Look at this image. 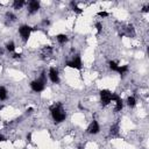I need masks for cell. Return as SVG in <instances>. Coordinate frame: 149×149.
Listing matches in <instances>:
<instances>
[{
    "mask_svg": "<svg viewBox=\"0 0 149 149\" xmlns=\"http://www.w3.org/2000/svg\"><path fill=\"white\" fill-rule=\"evenodd\" d=\"M50 112H51V116L56 122H62L65 120L66 118V113L63 108V106L61 104H54L50 107Z\"/></svg>",
    "mask_w": 149,
    "mask_h": 149,
    "instance_id": "6da1fadb",
    "label": "cell"
},
{
    "mask_svg": "<svg viewBox=\"0 0 149 149\" xmlns=\"http://www.w3.org/2000/svg\"><path fill=\"white\" fill-rule=\"evenodd\" d=\"M45 84H47V76L45 73H42L37 79L30 83V87L34 92H42L45 88Z\"/></svg>",
    "mask_w": 149,
    "mask_h": 149,
    "instance_id": "7a4b0ae2",
    "label": "cell"
},
{
    "mask_svg": "<svg viewBox=\"0 0 149 149\" xmlns=\"http://www.w3.org/2000/svg\"><path fill=\"white\" fill-rule=\"evenodd\" d=\"M100 100H101V104L102 106H107L112 102V92L109 90H101L100 91Z\"/></svg>",
    "mask_w": 149,
    "mask_h": 149,
    "instance_id": "3957f363",
    "label": "cell"
},
{
    "mask_svg": "<svg viewBox=\"0 0 149 149\" xmlns=\"http://www.w3.org/2000/svg\"><path fill=\"white\" fill-rule=\"evenodd\" d=\"M33 31V28L28 24H22L20 28H19V34L20 36L22 37L23 41H28V38L30 37V34Z\"/></svg>",
    "mask_w": 149,
    "mask_h": 149,
    "instance_id": "277c9868",
    "label": "cell"
},
{
    "mask_svg": "<svg viewBox=\"0 0 149 149\" xmlns=\"http://www.w3.org/2000/svg\"><path fill=\"white\" fill-rule=\"evenodd\" d=\"M66 65H68L69 68L80 70V69H81V66H83L81 58H80L79 56H74V57H72L70 61H68V62H66Z\"/></svg>",
    "mask_w": 149,
    "mask_h": 149,
    "instance_id": "5b68a950",
    "label": "cell"
},
{
    "mask_svg": "<svg viewBox=\"0 0 149 149\" xmlns=\"http://www.w3.org/2000/svg\"><path fill=\"white\" fill-rule=\"evenodd\" d=\"M49 79L54 83V84H58L59 83V74H58V70L56 68H50L49 72H48Z\"/></svg>",
    "mask_w": 149,
    "mask_h": 149,
    "instance_id": "8992f818",
    "label": "cell"
},
{
    "mask_svg": "<svg viewBox=\"0 0 149 149\" xmlns=\"http://www.w3.org/2000/svg\"><path fill=\"white\" fill-rule=\"evenodd\" d=\"M40 7H41L40 1H37V0H31V1L28 2V13H29V14H34V13H36V12L40 9Z\"/></svg>",
    "mask_w": 149,
    "mask_h": 149,
    "instance_id": "52a82bcc",
    "label": "cell"
},
{
    "mask_svg": "<svg viewBox=\"0 0 149 149\" xmlns=\"http://www.w3.org/2000/svg\"><path fill=\"white\" fill-rule=\"evenodd\" d=\"M112 102H114V105H115V111H121L122 109V107H123V101H122V99L118 95V94H115V93H113L112 94Z\"/></svg>",
    "mask_w": 149,
    "mask_h": 149,
    "instance_id": "ba28073f",
    "label": "cell"
},
{
    "mask_svg": "<svg viewBox=\"0 0 149 149\" xmlns=\"http://www.w3.org/2000/svg\"><path fill=\"white\" fill-rule=\"evenodd\" d=\"M100 132V126H99V123H98V121L97 120H93L90 125H88V127H87V133L88 134H98Z\"/></svg>",
    "mask_w": 149,
    "mask_h": 149,
    "instance_id": "9c48e42d",
    "label": "cell"
},
{
    "mask_svg": "<svg viewBox=\"0 0 149 149\" xmlns=\"http://www.w3.org/2000/svg\"><path fill=\"white\" fill-rule=\"evenodd\" d=\"M56 40H57V42H58L59 44H64V43L68 42V36H66L65 34H58V35L56 36Z\"/></svg>",
    "mask_w": 149,
    "mask_h": 149,
    "instance_id": "30bf717a",
    "label": "cell"
},
{
    "mask_svg": "<svg viewBox=\"0 0 149 149\" xmlns=\"http://www.w3.org/2000/svg\"><path fill=\"white\" fill-rule=\"evenodd\" d=\"M7 97H8V92H7L6 87L0 86V101L6 100V99H7Z\"/></svg>",
    "mask_w": 149,
    "mask_h": 149,
    "instance_id": "8fae6325",
    "label": "cell"
},
{
    "mask_svg": "<svg viewBox=\"0 0 149 149\" xmlns=\"http://www.w3.org/2000/svg\"><path fill=\"white\" fill-rule=\"evenodd\" d=\"M24 3H26V1H23V0H14L13 1V7L15 9H20Z\"/></svg>",
    "mask_w": 149,
    "mask_h": 149,
    "instance_id": "7c38bea8",
    "label": "cell"
},
{
    "mask_svg": "<svg viewBox=\"0 0 149 149\" xmlns=\"http://www.w3.org/2000/svg\"><path fill=\"white\" fill-rule=\"evenodd\" d=\"M127 105H128L130 108H133V107L136 105V99H135V97H133V95L128 97V98H127Z\"/></svg>",
    "mask_w": 149,
    "mask_h": 149,
    "instance_id": "4fadbf2b",
    "label": "cell"
},
{
    "mask_svg": "<svg viewBox=\"0 0 149 149\" xmlns=\"http://www.w3.org/2000/svg\"><path fill=\"white\" fill-rule=\"evenodd\" d=\"M119 64L116 63V62H114V61H111L109 62V69L112 70V71H115V72H118V70H119Z\"/></svg>",
    "mask_w": 149,
    "mask_h": 149,
    "instance_id": "5bb4252c",
    "label": "cell"
},
{
    "mask_svg": "<svg viewBox=\"0 0 149 149\" xmlns=\"http://www.w3.org/2000/svg\"><path fill=\"white\" fill-rule=\"evenodd\" d=\"M6 49H7V51H9V52H13L14 50H15V44H14V42H8L7 44H6Z\"/></svg>",
    "mask_w": 149,
    "mask_h": 149,
    "instance_id": "9a60e30c",
    "label": "cell"
},
{
    "mask_svg": "<svg viewBox=\"0 0 149 149\" xmlns=\"http://www.w3.org/2000/svg\"><path fill=\"white\" fill-rule=\"evenodd\" d=\"M98 15H99L100 17H106V16H108V13H107V12H105V10H101V12H99V13H98Z\"/></svg>",
    "mask_w": 149,
    "mask_h": 149,
    "instance_id": "2e32d148",
    "label": "cell"
},
{
    "mask_svg": "<svg viewBox=\"0 0 149 149\" xmlns=\"http://www.w3.org/2000/svg\"><path fill=\"white\" fill-rule=\"evenodd\" d=\"M95 28H97V31H98V33H100V31H101V28H102V26H101V23H100V22H98V23H95Z\"/></svg>",
    "mask_w": 149,
    "mask_h": 149,
    "instance_id": "e0dca14e",
    "label": "cell"
}]
</instances>
